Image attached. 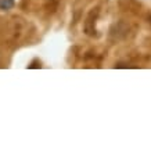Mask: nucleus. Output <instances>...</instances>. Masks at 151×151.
<instances>
[{
	"label": "nucleus",
	"mask_w": 151,
	"mask_h": 151,
	"mask_svg": "<svg viewBox=\"0 0 151 151\" xmlns=\"http://www.w3.org/2000/svg\"><path fill=\"white\" fill-rule=\"evenodd\" d=\"M96 14L97 11H92L86 18V21H85V32L87 35H90V36L96 35V17H94Z\"/></svg>",
	"instance_id": "nucleus-1"
},
{
	"label": "nucleus",
	"mask_w": 151,
	"mask_h": 151,
	"mask_svg": "<svg viewBox=\"0 0 151 151\" xmlns=\"http://www.w3.org/2000/svg\"><path fill=\"white\" fill-rule=\"evenodd\" d=\"M15 4L14 0H0V10H11Z\"/></svg>",
	"instance_id": "nucleus-2"
},
{
	"label": "nucleus",
	"mask_w": 151,
	"mask_h": 151,
	"mask_svg": "<svg viewBox=\"0 0 151 151\" xmlns=\"http://www.w3.org/2000/svg\"><path fill=\"white\" fill-rule=\"evenodd\" d=\"M150 22H151V17H150Z\"/></svg>",
	"instance_id": "nucleus-3"
}]
</instances>
